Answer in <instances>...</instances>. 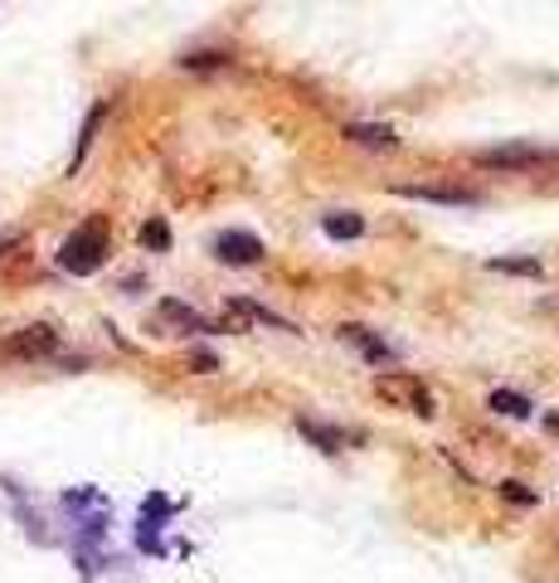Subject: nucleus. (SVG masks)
Here are the masks:
<instances>
[{
	"mask_svg": "<svg viewBox=\"0 0 559 583\" xmlns=\"http://www.w3.org/2000/svg\"><path fill=\"white\" fill-rule=\"evenodd\" d=\"M141 239H147L151 249H166V243H171V233H166V224H161V219H151L147 229H141Z\"/></svg>",
	"mask_w": 559,
	"mask_h": 583,
	"instance_id": "obj_14",
	"label": "nucleus"
},
{
	"mask_svg": "<svg viewBox=\"0 0 559 583\" xmlns=\"http://www.w3.org/2000/svg\"><path fill=\"white\" fill-rule=\"evenodd\" d=\"M341 335H345V341H351L370 365H395V361H399L395 345H385L375 331H365V327H341Z\"/></svg>",
	"mask_w": 559,
	"mask_h": 583,
	"instance_id": "obj_7",
	"label": "nucleus"
},
{
	"mask_svg": "<svg viewBox=\"0 0 559 583\" xmlns=\"http://www.w3.org/2000/svg\"><path fill=\"white\" fill-rule=\"evenodd\" d=\"M375 399H385L389 409L419 413V419H433V413H438V403H433L429 385H423L413 369H389V375H375Z\"/></svg>",
	"mask_w": 559,
	"mask_h": 583,
	"instance_id": "obj_3",
	"label": "nucleus"
},
{
	"mask_svg": "<svg viewBox=\"0 0 559 583\" xmlns=\"http://www.w3.org/2000/svg\"><path fill=\"white\" fill-rule=\"evenodd\" d=\"M395 195L429 199V205H482V195H477V190H463V185H395Z\"/></svg>",
	"mask_w": 559,
	"mask_h": 583,
	"instance_id": "obj_6",
	"label": "nucleus"
},
{
	"mask_svg": "<svg viewBox=\"0 0 559 583\" xmlns=\"http://www.w3.org/2000/svg\"><path fill=\"white\" fill-rule=\"evenodd\" d=\"M297 428L311 437V443L321 447V453H335L341 447V433H331V428H321V423H311V419H297Z\"/></svg>",
	"mask_w": 559,
	"mask_h": 583,
	"instance_id": "obj_13",
	"label": "nucleus"
},
{
	"mask_svg": "<svg viewBox=\"0 0 559 583\" xmlns=\"http://www.w3.org/2000/svg\"><path fill=\"white\" fill-rule=\"evenodd\" d=\"M477 171H501V175H540L559 165V146L545 141H501L487 146V151H472Z\"/></svg>",
	"mask_w": 559,
	"mask_h": 583,
	"instance_id": "obj_1",
	"label": "nucleus"
},
{
	"mask_svg": "<svg viewBox=\"0 0 559 583\" xmlns=\"http://www.w3.org/2000/svg\"><path fill=\"white\" fill-rule=\"evenodd\" d=\"M156 321H171V327H181V331H215L195 307H185V301H161Z\"/></svg>",
	"mask_w": 559,
	"mask_h": 583,
	"instance_id": "obj_8",
	"label": "nucleus"
},
{
	"mask_svg": "<svg viewBox=\"0 0 559 583\" xmlns=\"http://www.w3.org/2000/svg\"><path fill=\"white\" fill-rule=\"evenodd\" d=\"M487 267L506 277H540V258H487Z\"/></svg>",
	"mask_w": 559,
	"mask_h": 583,
	"instance_id": "obj_12",
	"label": "nucleus"
},
{
	"mask_svg": "<svg viewBox=\"0 0 559 583\" xmlns=\"http://www.w3.org/2000/svg\"><path fill=\"white\" fill-rule=\"evenodd\" d=\"M215 258L219 263H229V267H249V263H263V239L259 233H243V229H224V233H215Z\"/></svg>",
	"mask_w": 559,
	"mask_h": 583,
	"instance_id": "obj_5",
	"label": "nucleus"
},
{
	"mask_svg": "<svg viewBox=\"0 0 559 583\" xmlns=\"http://www.w3.org/2000/svg\"><path fill=\"white\" fill-rule=\"evenodd\" d=\"M506 501H531V506H535V491H525L521 481H506Z\"/></svg>",
	"mask_w": 559,
	"mask_h": 583,
	"instance_id": "obj_15",
	"label": "nucleus"
},
{
	"mask_svg": "<svg viewBox=\"0 0 559 583\" xmlns=\"http://www.w3.org/2000/svg\"><path fill=\"white\" fill-rule=\"evenodd\" d=\"M107 243H112L107 219H103V215L83 219V224H78V229L69 233V239L59 243V267H64V273H73V277L98 273V267L107 263Z\"/></svg>",
	"mask_w": 559,
	"mask_h": 583,
	"instance_id": "obj_2",
	"label": "nucleus"
},
{
	"mask_svg": "<svg viewBox=\"0 0 559 583\" xmlns=\"http://www.w3.org/2000/svg\"><path fill=\"white\" fill-rule=\"evenodd\" d=\"M59 351V327L35 321V327H20L0 341V361H49Z\"/></svg>",
	"mask_w": 559,
	"mask_h": 583,
	"instance_id": "obj_4",
	"label": "nucleus"
},
{
	"mask_svg": "<svg viewBox=\"0 0 559 583\" xmlns=\"http://www.w3.org/2000/svg\"><path fill=\"white\" fill-rule=\"evenodd\" d=\"M0 253H10V243H0Z\"/></svg>",
	"mask_w": 559,
	"mask_h": 583,
	"instance_id": "obj_16",
	"label": "nucleus"
},
{
	"mask_svg": "<svg viewBox=\"0 0 559 583\" xmlns=\"http://www.w3.org/2000/svg\"><path fill=\"white\" fill-rule=\"evenodd\" d=\"M345 141H355V146H379V151H389V146H399V137L389 127H370V122H351V127H345Z\"/></svg>",
	"mask_w": 559,
	"mask_h": 583,
	"instance_id": "obj_9",
	"label": "nucleus"
},
{
	"mask_svg": "<svg viewBox=\"0 0 559 583\" xmlns=\"http://www.w3.org/2000/svg\"><path fill=\"white\" fill-rule=\"evenodd\" d=\"M487 403H491L497 413H506V419H531V409H535V403L525 399V395H516V389H491Z\"/></svg>",
	"mask_w": 559,
	"mask_h": 583,
	"instance_id": "obj_10",
	"label": "nucleus"
},
{
	"mask_svg": "<svg viewBox=\"0 0 559 583\" xmlns=\"http://www.w3.org/2000/svg\"><path fill=\"white\" fill-rule=\"evenodd\" d=\"M321 229H327L331 239H361V233H365V219L351 215V209H341V215H327V219H321Z\"/></svg>",
	"mask_w": 559,
	"mask_h": 583,
	"instance_id": "obj_11",
	"label": "nucleus"
}]
</instances>
